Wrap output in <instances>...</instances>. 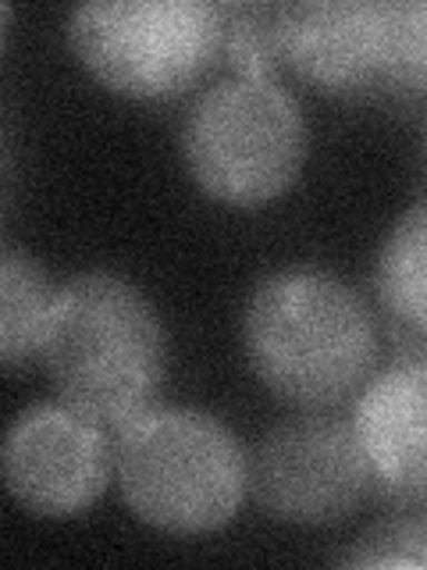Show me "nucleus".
Listing matches in <instances>:
<instances>
[{"mask_svg":"<svg viewBox=\"0 0 427 570\" xmlns=\"http://www.w3.org/2000/svg\"><path fill=\"white\" fill-rule=\"evenodd\" d=\"M242 343L275 396L310 410L349 400L378 361L367 303L342 278L307 267L257 285L242 314Z\"/></svg>","mask_w":427,"mask_h":570,"instance_id":"obj_1","label":"nucleus"},{"mask_svg":"<svg viewBox=\"0 0 427 570\" xmlns=\"http://www.w3.org/2000/svg\"><path fill=\"white\" fill-rule=\"evenodd\" d=\"M43 367L58 396L103 428L150 410L165 382V328L136 285L115 275H79L53 296Z\"/></svg>","mask_w":427,"mask_h":570,"instance_id":"obj_2","label":"nucleus"},{"mask_svg":"<svg viewBox=\"0 0 427 570\" xmlns=\"http://www.w3.org/2000/svg\"><path fill=\"white\" fill-rule=\"evenodd\" d=\"M115 474L139 521L171 534L225 528L249 489V463L231 428L186 406H150L121 424Z\"/></svg>","mask_w":427,"mask_h":570,"instance_id":"obj_3","label":"nucleus"},{"mask_svg":"<svg viewBox=\"0 0 427 570\" xmlns=\"http://www.w3.org/2000/svg\"><path fill=\"white\" fill-rule=\"evenodd\" d=\"M186 168L228 207H264L289 189L307 160V125L289 89L239 76L210 86L182 125Z\"/></svg>","mask_w":427,"mask_h":570,"instance_id":"obj_4","label":"nucleus"},{"mask_svg":"<svg viewBox=\"0 0 427 570\" xmlns=\"http://www.w3.org/2000/svg\"><path fill=\"white\" fill-rule=\"evenodd\" d=\"M228 11L207 0H93L68 18L76 58L125 97L160 100L189 89L228 36Z\"/></svg>","mask_w":427,"mask_h":570,"instance_id":"obj_5","label":"nucleus"},{"mask_svg":"<svg viewBox=\"0 0 427 570\" xmlns=\"http://www.w3.org/2000/svg\"><path fill=\"white\" fill-rule=\"evenodd\" d=\"M249 489L275 521L317 528L349 517L374 481L352 421L307 414L260 439Z\"/></svg>","mask_w":427,"mask_h":570,"instance_id":"obj_6","label":"nucleus"},{"mask_svg":"<svg viewBox=\"0 0 427 570\" xmlns=\"http://www.w3.org/2000/svg\"><path fill=\"white\" fill-rule=\"evenodd\" d=\"M115 453L103 424L76 406H29L4 439V481L14 503L36 517H76L103 495Z\"/></svg>","mask_w":427,"mask_h":570,"instance_id":"obj_7","label":"nucleus"},{"mask_svg":"<svg viewBox=\"0 0 427 570\" xmlns=\"http://www.w3.org/2000/svg\"><path fill=\"white\" fill-rule=\"evenodd\" d=\"M278 61L320 94H367L388 86L391 0H299L278 8Z\"/></svg>","mask_w":427,"mask_h":570,"instance_id":"obj_8","label":"nucleus"},{"mask_svg":"<svg viewBox=\"0 0 427 570\" xmlns=\"http://www.w3.org/2000/svg\"><path fill=\"white\" fill-rule=\"evenodd\" d=\"M374 489L403 503H427V361L378 374L352 410Z\"/></svg>","mask_w":427,"mask_h":570,"instance_id":"obj_9","label":"nucleus"},{"mask_svg":"<svg viewBox=\"0 0 427 570\" xmlns=\"http://www.w3.org/2000/svg\"><path fill=\"white\" fill-rule=\"evenodd\" d=\"M53 296L58 293H50V282L36 261L8 246L0 257V361L4 367H18L32 353H40Z\"/></svg>","mask_w":427,"mask_h":570,"instance_id":"obj_10","label":"nucleus"},{"mask_svg":"<svg viewBox=\"0 0 427 570\" xmlns=\"http://www.w3.org/2000/svg\"><path fill=\"white\" fill-rule=\"evenodd\" d=\"M381 303L406 325L427 332V204L406 210L378 261Z\"/></svg>","mask_w":427,"mask_h":570,"instance_id":"obj_11","label":"nucleus"},{"mask_svg":"<svg viewBox=\"0 0 427 570\" xmlns=\"http://www.w3.org/2000/svg\"><path fill=\"white\" fill-rule=\"evenodd\" d=\"M346 567H427V517H391L367 528L352 552L342 557Z\"/></svg>","mask_w":427,"mask_h":570,"instance_id":"obj_12","label":"nucleus"},{"mask_svg":"<svg viewBox=\"0 0 427 570\" xmlns=\"http://www.w3.org/2000/svg\"><path fill=\"white\" fill-rule=\"evenodd\" d=\"M388 86L427 94V0H391Z\"/></svg>","mask_w":427,"mask_h":570,"instance_id":"obj_13","label":"nucleus"}]
</instances>
